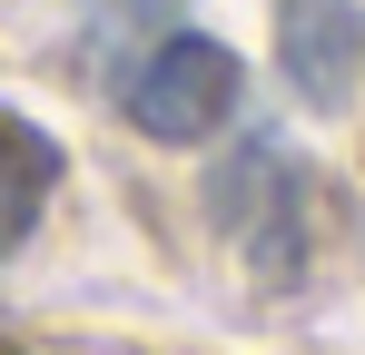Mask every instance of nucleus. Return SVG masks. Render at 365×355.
<instances>
[{
    "instance_id": "20e7f679",
    "label": "nucleus",
    "mask_w": 365,
    "mask_h": 355,
    "mask_svg": "<svg viewBox=\"0 0 365 355\" xmlns=\"http://www.w3.org/2000/svg\"><path fill=\"white\" fill-rule=\"evenodd\" d=\"M50 187H60V148H50V128H30L20 109H0V257L40 227Z\"/></svg>"
},
{
    "instance_id": "7ed1b4c3",
    "label": "nucleus",
    "mask_w": 365,
    "mask_h": 355,
    "mask_svg": "<svg viewBox=\"0 0 365 355\" xmlns=\"http://www.w3.org/2000/svg\"><path fill=\"white\" fill-rule=\"evenodd\" d=\"M277 69L306 109H346L365 79V10L356 0H277Z\"/></svg>"
},
{
    "instance_id": "f257e3e1",
    "label": "nucleus",
    "mask_w": 365,
    "mask_h": 355,
    "mask_svg": "<svg viewBox=\"0 0 365 355\" xmlns=\"http://www.w3.org/2000/svg\"><path fill=\"white\" fill-rule=\"evenodd\" d=\"M306 207H316V178H306L267 128H247L237 148L217 158V178H207V217H217L227 247L257 267V287H297L306 277Z\"/></svg>"
},
{
    "instance_id": "f03ea898",
    "label": "nucleus",
    "mask_w": 365,
    "mask_h": 355,
    "mask_svg": "<svg viewBox=\"0 0 365 355\" xmlns=\"http://www.w3.org/2000/svg\"><path fill=\"white\" fill-rule=\"evenodd\" d=\"M237 89H247V69L217 50V40H197V30H168V40H158V50L119 79L128 118H138L148 138H168V148L217 138V128L237 118Z\"/></svg>"
}]
</instances>
